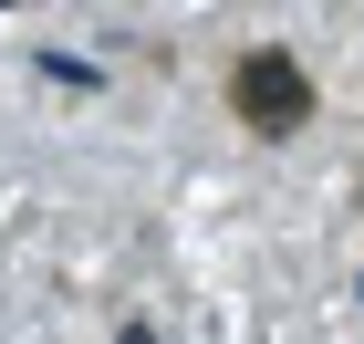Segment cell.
Segmentation results:
<instances>
[{"label": "cell", "instance_id": "cell-1", "mask_svg": "<svg viewBox=\"0 0 364 344\" xmlns=\"http://www.w3.org/2000/svg\"><path fill=\"white\" fill-rule=\"evenodd\" d=\"M229 105H240V125H260V136H291L312 115V84L291 53H240V73H229Z\"/></svg>", "mask_w": 364, "mask_h": 344}]
</instances>
